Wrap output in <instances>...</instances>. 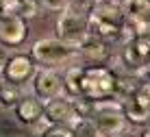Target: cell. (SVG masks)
<instances>
[{"mask_svg":"<svg viewBox=\"0 0 150 137\" xmlns=\"http://www.w3.org/2000/svg\"><path fill=\"white\" fill-rule=\"evenodd\" d=\"M122 113L124 120L142 124L150 120V83L142 81L137 87H133L126 96L122 98Z\"/></svg>","mask_w":150,"mask_h":137,"instance_id":"cell-4","label":"cell"},{"mask_svg":"<svg viewBox=\"0 0 150 137\" xmlns=\"http://www.w3.org/2000/svg\"><path fill=\"white\" fill-rule=\"evenodd\" d=\"M76 50H81L83 55L87 57V59H105L107 57V46H105V41H100V39H96V37H87V41L83 46H79Z\"/></svg>","mask_w":150,"mask_h":137,"instance_id":"cell-14","label":"cell"},{"mask_svg":"<svg viewBox=\"0 0 150 137\" xmlns=\"http://www.w3.org/2000/svg\"><path fill=\"white\" fill-rule=\"evenodd\" d=\"M61 89H63V78L54 70H39L33 78V94L44 104L57 96H61Z\"/></svg>","mask_w":150,"mask_h":137,"instance_id":"cell-8","label":"cell"},{"mask_svg":"<svg viewBox=\"0 0 150 137\" xmlns=\"http://www.w3.org/2000/svg\"><path fill=\"white\" fill-rule=\"evenodd\" d=\"M15 113H18L20 122L24 124H35L44 115V102H39L35 96H24L15 104Z\"/></svg>","mask_w":150,"mask_h":137,"instance_id":"cell-11","label":"cell"},{"mask_svg":"<svg viewBox=\"0 0 150 137\" xmlns=\"http://www.w3.org/2000/svg\"><path fill=\"white\" fill-rule=\"evenodd\" d=\"M70 111H72V102L68 98H61V96H57V98L50 100V102L44 104V118L52 126L63 124L65 118L70 115Z\"/></svg>","mask_w":150,"mask_h":137,"instance_id":"cell-12","label":"cell"},{"mask_svg":"<svg viewBox=\"0 0 150 137\" xmlns=\"http://www.w3.org/2000/svg\"><path fill=\"white\" fill-rule=\"evenodd\" d=\"M57 33L63 44L72 46V48H79L87 41L89 37V26H87V18L83 13L76 11H63L57 22Z\"/></svg>","mask_w":150,"mask_h":137,"instance_id":"cell-3","label":"cell"},{"mask_svg":"<svg viewBox=\"0 0 150 137\" xmlns=\"http://www.w3.org/2000/svg\"><path fill=\"white\" fill-rule=\"evenodd\" d=\"M20 98H22V96H20L18 85H11V83H7V85L0 87V104H2V107H15Z\"/></svg>","mask_w":150,"mask_h":137,"instance_id":"cell-15","label":"cell"},{"mask_svg":"<svg viewBox=\"0 0 150 137\" xmlns=\"http://www.w3.org/2000/svg\"><path fill=\"white\" fill-rule=\"evenodd\" d=\"M87 26H89V37H96L100 41L115 39L120 37L124 26V11L117 7L115 0H94Z\"/></svg>","mask_w":150,"mask_h":137,"instance_id":"cell-1","label":"cell"},{"mask_svg":"<svg viewBox=\"0 0 150 137\" xmlns=\"http://www.w3.org/2000/svg\"><path fill=\"white\" fill-rule=\"evenodd\" d=\"M63 87L70 92V96L81 98V70L68 72V76H65V85H63Z\"/></svg>","mask_w":150,"mask_h":137,"instance_id":"cell-16","label":"cell"},{"mask_svg":"<svg viewBox=\"0 0 150 137\" xmlns=\"http://www.w3.org/2000/svg\"><path fill=\"white\" fill-rule=\"evenodd\" d=\"M41 2L50 11H68V7H70V0H41Z\"/></svg>","mask_w":150,"mask_h":137,"instance_id":"cell-17","label":"cell"},{"mask_svg":"<svg viewBox=\"0 0 150 137\" xmlns=\"http://www.w3.org/2000/svg\"><path fill=\"white\" fill-rule=\"evenodd\" d=\"M26 22L18 15H0V41L4 46H20L26 39Z\"/></svg>","mask_w":150,"mask_h":137,"instance_id":"cell-9","label":"cell"},{"mask_svg":"<svg viewBox=\"0 0 150 137\" xmlns=\"http://www.w3.org/2000/svg\"><path fill=\"white\" fill-rule=\"evenodd\" d=\"M117 137H128V135H117Z\"/></svg>","mask_w":150,"mask_h":137,"instance_id":"cell-20","label":"cell"},{"mask_svg":"<svg viewBox=\"0 0 150 137\" xmlns=\"http://www.w3.org/2000/svg\"><path fill=\"white\" fill-rule=\"evenodd\" d=\"M4 61H7V59H4V52L0 50V72H2V67H4Z\"/></svg>","mask_w":150,"mask_h":137,"instance_id":"cell-18","label":"cell"},{"mask_svg":"<svg viewBox=\"0 0 150 137\" xmlns=\"http://www.w3.org/2000/svg\"><path fill=\"white\" fill-rule=\"evenodd\" d=\"M139 137H150V126H146V128L142 131V135H139Z\"/></svg>","mask_w":150,"mask_h":137,"instance_id":"cell-19","label":"cell"},{"mask_svg":"<svg viewBox=\"0 0 150 137\" xmlns=\"http://www.w3.org/2000/svg\"><path fill=\"white\" fill-rule=\"evenodd\" d=\"M2 74L7 78V83L20 85V83H24L26 78H30V74H33V61H30L28 57H24V55H15V57L4 61Z\"/></svg>","mask_w":150,"mask_h":137,"instance_id":"cell-10","label":"cell"},{"mask_svg":"<svg viewBox=\"0 0 150 137\" xmlns=\"http://www.w3.org/2000/svg\"><path fill=\"white\" fill-rule=\"evenodd\" d=\"M117 78L107 67H87L81 70V98L89 102H105L115 96Z\"/></svg>","mask_w":150,"mask_h":137,"instance_id":"cell-2","label":"cell"},{"mask_svg":"<svg viewBox=\"0 0 150 137\" xmlns=\"http://www.w3.org/2000/svg\"><path fill=\"white\" fill-rule=\"evenodd\" d=\"M124 15L150 24V0H124Z\"/></svg>","mask_w":150,"mask_h":137,"instance_id":"cell-13","label":"cell"},{"mask_svg":"<svg viewBox=\"0 0 150 137\" xmlns=\"http://www.w3.org/2000/svg\"><path fill=\"white\" fill-rule=\"evenodd\" d=\"M124 113L120 107H98L94 115V128L100 137H117L124 131Z\"/></svg>","mask_w":150,"mask_h":137,"instance_id":"cell-6","label":"cell"},{"mask_svg":"<svg viewBox=\"0 0 150 137\" xmlns=\"http://www.w3.org/2000/svg\"><path fill=\"white\" fill-rule=\"evenodd\" d=\"M122 59L128 70H135V72L150 67V37L144 35V37L128 39L122 50Z\"/></svg>","mask_w":150,"mask_h":137,"instance_id":"cell-7","label":"cell"},{"mask_svg":"<svg viewBox=\"0 0 150 137\" xmlns=\"http://www.w3.org/2000/svg\"><path fill=\"white\" fill-rule=\"evenodd\" d=\"M74 52H76V48L63 44L61 39L48 37V39H39L37 44L33 46L30 55H33V59L37 63H41V65H57V63H63L65 59H70Z\"/></svg>","mask_w":150,"mask_h":137,"instance_id":"cell-5","label":"cell"}]
</instances>
